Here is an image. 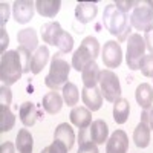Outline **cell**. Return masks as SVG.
<instances>
[{
	"mask_svg": "<svg viewBox=\"0 0 153 153\" xmlns=\"http://www.w3.org/2000/svg\"><path fill=\"white\" fill-rule=\"evenodd\" d=\"M103 23L106 29L118 38L120 42H124L129 38L130 34V25H129V16L127 12L121 11L115 3L107 5L103 14Z\"/></svg>",
	"mask_w": 153,
	"mask_h": 153,
	"instance_id": "cell-1",
	"label": "cell"
},
{
	"mask_svg": "<svg viewBox=\"0 0 153 153\" xmlns=\"http://www.w3.org/2000/svg\"><path fill=\"white\" fill-rule=\"evenodd\" d=\"M0 153H16V146L12 143H3L0 146Z\"/></svg>",
	"mask_w": 153,
	"mask_h": 153,
	"instance_id": "cell-40",
	"label": "cell"
},
{
	"mask_svg": "<svg viewBox=\"0 0 153 153\" xmlns=\"http://www.w3.org/2000/svg\"><path fill=\"white\" fill-rule=\"evenodd\" d=\"M23 72L22 60L17 51H6L0 60V80L5 86H12L20 80Z\"/></svg>",
	"mask_w": 153,
	"mask_h": 153,
	"instance_id": "cell-2",
	"label": "cell"
},
{
	"mask_svg": "<svg viewBox=\"0 0 153 153\" xmlns=\"http://www.w3.org/2000/svg\"><path fill=\"white\" fill-rule=\"evenodd\" d=\"M54 139L55 141H60L63 143L69 150L72 149L74 143H75V133L72 130V127L68 124V123H61L57 126L55 129V133H54Z\"/></svg>",
	"mask_w": 153,
	"mask_h": 153,
	"instance_id": "cell-17",
	"label": "cell"
},
{
	"mask_svg": "<svg viewBox=\"0 0 153 153\" xmlns=\"http://www.w3.org/2000/svg\"><path fill=\"white\" fill-rule=\"evenodd\" d=\"M146 42L144 37H141L139 34H130L127 38V52H126V61L127 66L132 71H138L141 60L144 58V52H146Z\"/></svg>",
	"mask_w": 153,
	"mask_h": 153,
	"instance_id": "cell-6",
	"label": "cell"
},
{
	"mask_svg": "<svg viewBox=\"0 0 153 153\" xmlns=\"http://www.w3.org/2000/svg\"><path fill=\"white\" fill-rule=\"evenodd\" d=\"M69 118H71V123L75 127H78L80 130L87 129V127L92 124V113L87 107H74L71 115H69Z\"/></svg>",
	"mask_w": 153,
	"mask_h": 153,
	"instance_id": "cell-13",
	"label": "cell"
},
{
	"mask_svg": "<svg viewBox=\"0 0 153 153\" xmlns=\"http://www.w3.org/2000/svg\"><path fill=\"white\" fill-rule=\"evenodd\" d=\"M98 14V6L92 2H78L75 6V19L80 23L92 22Z\"/></svg>",
	"mask_w": 153,
	"mask_h": 153,
	"instance_id": "cell-12",
	"label": "cell"
},
{
	"mask_svg": "<svg viewBox=\"0 0 153 153\" xmlns=\"http://www.w3.org/2000/svg\"><path fill=\"white\" fill-rule=\"evenodd\" d=\"M52 46H57L60 49V54H68V52H71L72 48H74V38H72V35L69 32L60 29L58 34L54 38Z\"/></svg>",
	"mask_w": 153,
	"mask_h": 153,
	"instance_id": "cell-26",
	"label": "cell"
},
{
	"mask_svg": "<svg viewBox=\"0 0 153 153\" xmlns=\"http://www.w3.org/2000/svg\"><path fill=\"white\" fill-rule=\"evenodd\" d=\"M130 26L138 31H149L153 28V2L143 0L138 2L130 16Z\"/></svg>",
	"mask_w": 153,
	"mask_h": 153,
	"instance_id": "cell-5",
	"label": "cell"
},
{
	"mask_svg": "<svg viewBox=\"0 0 153 153\" xmlns=\"http://www.w3.org/2000/svg\"><path fill=\"white\" fill-rule=\"evenodd\" d=\"M8 45H9V35L5 28H0V52H2V55L6 52Z\"/></svg>",
	"mask_w": 153,
	"mask_h": 153,
	"instance_id": "cell-36",
	"label": "cell"
},
{
	"mask_svg": "<svg viewBox=\"0 0 153 153\" xmlns=\"http://www.w3.org/2000/svg\"><path fill=\"white\" fill-rule=\"evenodd\" d=\"M19 117H20V121L26 126V127H31L35 124L37 118L40 117V113H38L37 107L34 103L31 101H26V103H23L20 106V110H19Z\"/></svg>",
	"mask_w": 153,
	"mask_h": 153,
	"instance_id": "cell-19",
	"label": "cell"
},
{
	"mask_svg": "<svg viewBox=\"0 0 153 153\" xmlns=\"http://www.w3.org/2000/svg\"><path fill=\"white\" fill-rule=\"evenodd\" d=\"M129 136L124 130H115L106 144V153H127Z\"/></svg>",
	"mask_w": 153,
	"mask_h": 153,
	"instance_id": "cell-10",
	"label": "cell"
},
{
	"mask_svg": "<svg viewBox=\"0 0 153 153\" xmlns=\"http://www.w3.org/2000/svg\"><path fill=\"white\" fill-rule=\"evenodd\" d=\"M144 42H146V48L150 51V54H153V28L144 32Z\"/></svg>",
	"mask_w": 153,
	"mask_h": 153,
	"instance_id": "cell-37",
	"label": "cell"
},
{
	"mask_svg": "<svg viewBox=\"0 0 153 153\" xmlns=\"http://www.w3.org/2000/svg\"><path fill=\"white\" fill-rule=\"evenodd\" d=\"M16 147H17L19 153H32L34 138H32V135L28 129H20L19 130L17 139H16Z\"/></svg>",
	"mask_w": 153,
	"mask_h": 153,
	"instance_id": "cell-25",
	"label": "cell"
},
{
	"mask_svg": "<svg viewBox=\"0 0 153 153\" xmlns=\"http://www.w3.org/2000/svg\"><path fill=\"white\" fill-rule=\"evenodd\" d=\"M135 98L138 101L139 107H143L144 110L152 109V104H153V87L149 83H141L136 87Z\"/></svg>",
	"mask_w": 153,
	"mask_h": 153,
	"instance_id": "cell-15",
	"label": "cell"
},
{
	"mask_svg": "<svg viewBox=\"0 0 153 153\" xmlns=\"http://www.w3.org/2000/svg\"><path fill=\"white\" fill-rule=\"evenodd\" d=\"M42 153H49V150H48V147H45V149L42 150Z\"/></svg>",
	"mask_w": 153,
	"mask_h": 153,
	"instance_id": "cell-41",
	"label": "cell"
},
{
	"mask_svg": "<svg viewBox=\"0 0 153 153\" xmlns=\"http://www.w3.org/2000/svg\"><path fill=\"white\" fill-rule=\"evenodd\" d=\"M100 68L94 61L91 65H87L83 71H81V78H83V84L84 87L91 89V87H97V83H100Z\"/></svg>",
	"mask_w": 153,
	"mask_h": 153,
	"instance_id": "cell-21",
	"label": "cell"
},
{
	"mask_svg": "<svg viewBox=\"0 0 153 153\" xmlns=\"http://www.w3.org/2000/svg\"><path fill=\"white\" fill-rule=\"evenodd\" d=\"M100 91L103 94L104 100L115 103L118 98H121V84L117 74L110 69H104L100 74Z\"/></svg>",
	"mask_w": 153,
	"mask_h": 153,
	"instance_id": "cell-7",
	"label": "cell"
},
{
	"mask_svg": "<svg viewBox=\"0 0 153 153\" xmlns=\"http://www.w3.org/2000/svg\"><path fill=\"white\" fill-rule=\"evenodd\" d=\"M48 150H49V153H68L69 149L63 144V143L55 141V139H54V143L51 144V146H48Z\"/></svg>",
	"mask_w": 153,
	"mask_h": 153,
	"instance_id": "cell-35",
	"label": "cell"
},
{
	"mask_svg": "<svg viewBox=\"0 0 153 153\" xmlns=\"http://www.w3.org/2000/svg\"><path fill=\"white\" fill-rule=\"evenodd\" d=\"M81 98L86 107L91 112H97L103 106V94L98 87H91V89L84 87L81 91Z\"/></svg>",
	"mask_w": 153,
	"mask_h": 153,
	"instance_id": "cell-11",
	"label": "cell"
},
{
	"mask_svg": "<svg viewBox=\"0 0 153 153\" xmlns=\"http://www.w3.org/2000/svg\"><path fill=\"white\" fill-rule=\"evenodd\" d=\"M71 65L61 58V54H57L51 60V68H49V74L45 78V84L51 89V91H60L65 87V84H68V78H69V72H71Z\"/></svg>",
	"mask_w": 153,
	"mask_h": 153,
	"instance_id": "cell-3",
	"label": "cell"
},
{
	"mask_svg": "<svg viewBox=\"0 0 153 153\" xmlns=\"http://www.w3.org/2000/svg\"><path fill=\"white\" fill-rule=\"evenodd\" d=\"M89 135H91V139L97 146L104 144L109 136V127L103 120H97L89 126Z\"/></svg>",
	"mask_w": 153,
	"mask_h": 153,
	"instance_id": "cell-14",
	"label": "cell"
},
{
	"mask_svg": "<svg viewBox=\"0 0 153 153\" xmlns=\"http://www.w3.org/2000/svg\"><path fill=\"white\" fill-rule=\"evenodd\" d=\"M139 69H141L144 76L153 78V54L144 55V58L141 60V65H139Z\"/></svg>",
	"mask_w": 153,
	"mask_h": 153,
	"instance_id": "cell-32",
	"label": "cell"
},
{
	"mask_svg": "<svg viewBox=\"0 0 153 153\" xmlns=\"http://www.w3.org/2000/svg\"><path fill=\"white\" fill-rule=\"evenodd\" d=\"M34 9L35 3L29 2V0H17L12 3V14L17 23H28L34 17Z\"/></svg>",
	"mask_w": 153,
	"mask_h": 153,
	"instance_id": "cell-9",
	"label": "cell"
},
{
	"mask_svg": "<svg viewBox=\"0 0 153 153\" xmlns=\"http://www.w3.org/2000/svg\"><path fill=\"white\" fill-rule=\"evenodd\" d=\"M17 52L20 55V60H22V66H23V72L26 74V72H31V61H32V52L28 49H25L22 46L17 48Z\"/></svg>",
	"mask_w": 153,
	"mask_h": 153,
	"instance_id": "cell-31",
	"label": "cell"
},
{
	"mask_svg": "<svg viewBox=\"0 0 153 153\" xmlns=\"http://www.w3.org/2000/svg\"><path fill=\"white\" fill-rule=\"evenodd\" d=\"M11 100H12V94L9 86L2 84V87H0V106H9Z\"/></svg>",
	"mask_w": 153,
	"mask_h": 153,
	"instance_id": "cell-33",
	"label": "cell"
},
{
	"mask_svg": "<svg viewBox=\"0 0 153 153\" xmlns=\"http://www.w3.org/2000/svg\"><path fill=\"white\" fill-rule=\"evenodd\" d=\"M63 91V100L68 106H75L80 100V92H78V87H76L74 83H68L65 84V87L61 89Z\"/></svg>",
	"mask_w": 153,
	"mask_h": 153,
	"instance_id": "cell-30",
	"label": "cell"
},
{
	"mask_svg": "<svg viewBox=\"0 0 153 153\" xmlns=\"http://www.w3.org/2000/svg\"><path fill=\"white\" fill-rule=\"evenodd\" d=\"M8 20H9V5L2 2L0 3V26L5 28Z\"/></svg>",
	"mask_w": 153,
	"mask_h": 153,
	"instance_id": "cell-34",
	"label": "cell"
},
{
	"mask_svg": "<svg viewBox=\"0 0 153 153\" xmlns=\"http://www.w3.org/2000/svg\"><path fill=\"white\" fill-rule=\"evenodd\" d=\"M61 8L60 0H37L35 9L43 17H55Z\"/></svg>",
	"mask_w": 153,
	"mask_h": 153,
	"instance_id": "cell-20",
	"label": "cell"
},
{
	"mask_svg": "<svg viewBox=\"0 0 153 153\" xmlns=\"http://www.w3.org/2000/svg\"><path fill=\"white\" fill-rule=\"evenodd\" d=\"M141 121H143V123H147L149 127L153 130V109H149V110H144V112H143Z\"/></svg>",
	"mask_w": 153,
	"mask_h": 153,
	"instance_id": "cell-38",
	"label": "cell"
},
{
	"mask_svg": "<svg viewBox=\"0 0 153 153\" xmlns=\"http://www.w3.org/2000/svg\"><path fill=\"white\" fill-rule=\"evenodd\" d=\"M63 103H65V100H63V97L58 94V92H48L43 100H42V106L43 109L46 110V113L49 115H55L61 110L63 107Z\"/></svg>",
	"mask_w": 153,
	"mask_h": 153,
	"instance_id": "cell-16",
	"label": "cell"
},
{
	"mask_svg": "<svg viewBox=\"0 0 153 153\" xmlns=\"http://www.w3.org/2000/svg\"><path fill=\"white\" fill-rule=\"evenodd\" d=\"M115 5H117L121 11H124V12H129L132 8H135V6L138 5V2H123V0H118V2L115 3Z\"/></svg>",
	"mask_w": 153,
	"mask_h": 153,
	"instance_id": "cell-39",
	"label": "cell"
},
{
	"mask_svg": "<svg viewBox=\"0 0 153 153\" xmlns=\"http://www.w3.org/2000/svg\"><path fill=\"white\" fill-rule=\"evenodd\" d=\"M100 54V43L95 37L89 35L81 42L80 48L72 55V68L75 71L81 72L87 65L95 61V58Z\"/></svg>",
	"mask_w": 153,
	"mask_h": 153,
	"instance_id": "cell-4",
	"label": "cell"
},
{
	"mask_svg": "<svg viewBox=\"0 0 153 153\" xmlns=\"http://www.w3.org/2000/svg\"><path fill=\"white\" fill-rule=\"evenodd\" d=\"M150 127L147 123H139L136 126V129L133 130V141L136 144V147L139 149H146L150 144Z\"/></svg>",
	"mask_w": 153,
	"mask_h": 153,
	"instance_id": "cell-24",
	"label": "cell"
},
{
	"mask_svg": "<svg viewBox=\"0 0 153 153\" xmlns=\"http://www.w3.org/2000/svg\"><path fill=\"white\" fill-rule=\"evenodd\" d=\"M60 29H61V26H60V23H58V22L45 23L43 26H42V38H43V42L52 46L54 38H55V35L58 34Z\"/></svg>",
	"mask_w": 153,
	"mask_h": 153,
	"instance_id": "cell-29",
	"label": "cell"
},
{
	"mask_svg": "<svg viewBox=\"0 0 153 153\" xmlns=\"http://www.w3.org/2000/svg\"><path fill=\"white\" fill-rule=\"evenodd\" d=\"M49 60V49L48 46H40L32 55V61H31V72L32 74H40L43 71V68L46 66V63Z\"/></svg>",
	"mask_w": 153,
	"mask_h": 153,
	"instance_id": "cell-22",
	"label": "cell"
},
{
	"mask_svg": "<svg viewBox=\"0 0 153 153\" xmlns=\"http://www.w3.org/2000/svg\"><path fill=\"white\" fill-rule=\"evenodd\" d=\"M17 42L20 43L22 48L31 51H37L38 48V38H37V32L32 29V28H28V29H22L19 34H17Z\"/></svg>",
	"mask_w": 153,
	"mask_h": 153,
	"instance_id": "cell-18",
	"label": "cell"
},
{
	"mask_svg": "<svg viewBox=\"0 0 153 153\" xmlns=\"http://www.w3.org/2000/svg\"><path fill=\"white\" fill-rule=\"evenodd\" d=\"M16 124V117L11 112L9 106H0V132H9Z\"/></svg>",
	"mask_w": 153,
	"mask_h": 153,
	"instance_id": "cell-28",
	"label": "cell"
},
{
	"mask_svg": "<svg viewBox=\"0 0 153 153\" xmlns=\"http://www.w3.org/2000/svg\"><path fill=\"white\" fill-rule=\"evenodd\" d=\"M130 113V103L126 98H118L113 103V120L117 124H124Z\"/></svg>",
	"mask_w": 153,
	"mask_h": 153,
	"instance_id": "cell-23",
	"label": "cell"
},
{
	"mask_svg": "<svg viewBox=\"0 0 153 153\" xmlns=\"http://www.w3.org/2000/svg\"><path fill=\"white\" fill-rule=\"evenodd\" d=\"M101 58H103L104 66L109 68L110 71L113 68H118L123 61V51H121L120 43L113 42V40L104 43V48L101 51Z\"/></svg>",
	"mask_w": 153,
	"mask_h": 153,
	"instance_id": "cell-8",
	"label": "cell"
},
{
	"mask_svg": "<svg viewBox=\"0 0 153 153\" xmlns=\"http://www.w3.org/2000/svg\"><path fill=\"white\" fill-rule=\"evenodd\" d=\"M80 147L76 153H100L98 152V146L91 139L89 135V127L87 129H81L80 130Z\"/></svg>",
	"mask_w": 153,
	"mask_h": 153,
	"instance_id": "cell-27",
	"label": "cell"
}]
</instances>
